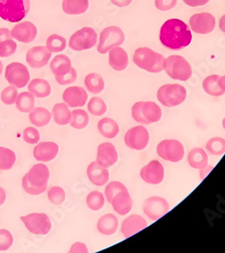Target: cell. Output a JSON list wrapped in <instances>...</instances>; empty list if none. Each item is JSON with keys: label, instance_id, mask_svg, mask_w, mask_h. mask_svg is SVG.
<instances>
[{"label": "cell", "instance_id": "cell-20", "mask_svg": "<svg viewBox=\"0 0 225 253\" xmlns=\"http://www.w3.org/2000/svg\"><path fill=\"white\" fill-rule=\"evenodd\" d=\"M117 160V151L111 142H104L97 147V162L103 167H111Z\"/></svg>", "mask_w": 225, "mask_h": 253}, {"label": "cell", "instance_id": "cell-34", "mask_svg": "<svg viewBox=\"0 0 225 253\" xmlns=\"http://www.w3.org/2000/svg\"><path fill=\"white\" fill-rule=\"evenodd\" d=\"M85 86L92 94H99L105 88V81L101 75L97 73H90L85 78Z\"/></svg>", "mask_w": 225, "mask_h": 253}, {"label": "cell", "instance_id": "cell-40", "mask_svg": "<svg viewBox=\"0 0 225 253\" xmlns=\"http://www.w3.org/2000/svg\"><path fill=\"white\" fill-rule=\"evenodd\" d=\"M66 45V39L59 35H51L46 41V47L51 52L64 51Z\"/></svg>", "mask_w": 225, "mask_h": 253}, {"label": "cell", "instance_id": "cell-46", "mask_svg": "<svg viewBox=\"0 0 225 253\" xmlns=\"http://www.w3.org/2000/svg\"><path fill=\"white\" fill-rule=\"evenodd\" d=\"M16 42L11 40L3 41L0 42V57L2 58H5V57H9V56L13 55L16 51Z\"/></svg>", "mask_w": 225, "mask_h": 253}, {"label": "cell", "instance_id": "cell-47", "mask_svg": "<svg viewBox=\"0 0 225 253\" xmlns=\"http://www.w3.org/2000/svg\"><path fill=\"white\" fill-rule=\"evenodd\" d=\"M14 239L9 231L5 229L0 230V252H5L13 245Z\"/></svg>", "mask_w": 225, "mask_h": 253}, {"label": "cell", "instance_id": "cell-3", "mask_svg": "<svg viewBox=\"0 0 225 253\" xmlns=\"http://www.w3.org/2000/svg\"><path fill=\"white\" fill-rule=\"evenodd\" d=\"M163 55L147 47H141L134 51L133 62L140 69L150 73H159L164 71Z\"/></svg>", "mask_w": 225, "mask_h": 253}, {"label": "cell", "instance_id": "cell-43", "mask_svg": "<svg viewBox=\"0 0 225 253\" xmlns=\"http://www.w3.org/2000/svg\"><path fill=\"white\" fill-rule=\"evenodd\" d=\"M128 190L127 187L123 185V183L119 182V181H112L109 183L106 190H105V195L106 198L108 200V202H112V198L117 194V193L121 192V191H126Z\"/></svg>", "mask_w": 225, "mask_h": 253}, {"label": "cell", "instance_id": "cell-41", "mask_svg": "<svg viewBox=\"0 0 225 253\" xmlns=\"http://www.w3.org/2000/svg\"><path fill=\"white\" fill-rule=\"evenodd\" d=\"M87 109L94 116L100 117L107 112L108 107H107V105H106V103L103 100L102 98L95 96V97H92L90 99V101L88 102Z\"/></svg>", "mask_w": 225, "mask_h": 253}, {"label": "cell", "instance_id": "cell-7", "mask_svg": "<svg viewBox=\"0 0 225 253\" xmlns=\"http://www.w3.org/2000/svg\"><path fill=\"white\" fill-rule=\"evenodd\" d=\"M157 98L165 107H177L186 100L187 90L179 84H166L159 87Z\"/></svg>", "mask_w": 225, "mask_h": 253}, {"label": "cell", "instance_id": "cell-58", "mask_svg": "<svg viewBox=\"0 0 225 253\" xmlns=\"http://www.w3.org/2000/svg\"><path fill=\"white\" fill-rule=\"evenodd\" d=\"M219 27H220L221 31L224 32L225 34V15L221 17L220 22H219Z\"/></svg>", "mask_w": 225, "mask_h": 253}, {"label": "cell", "instance_id": "cell-59", "mask_svg": "<svg viewBox=\"0 0 225 253\" xmlns=\"http://www.w3.org/2000/svg\"><path fill=\"white\" fill-rule=\"evenodd\" d=\"M2 71H3V63L0 61V75H1Z\"/></svg>", "mask_w": 225, "mask_h": 253}, {"label": "cell", "instance_id": "cell-50", "mask_svg": "<svg viewBox=\"0 0 225 253\" xmlns=\"http://www.w3.org/2000/svg\"><path fill=\"white\" fill-rule=\"evenodd\" d=\"M178 0H155L156 7L160 11H169L177 5Z\"/></svg>", "mask_w": 225, "mask_h": 253}, {"label": "cell", "instance_id": "cell-10", "mask_svg": "<svg viewBox=\"0 0 225 253\" xmlns=\"http://www.w3.org/2000/svg\"><path fill=\"white\" fill-rule=\"evenodd\" d=\"M157 153L164 161L179 162L184 158V146L178 140H163L157 146Z\"/></svg>", "mask_w": 225, "mask_h": 253}, {"label": "cell", "instance_id": "cell-1", "mask_svg": "<svg viewBox=\"0 0 225 253\" xmlns=\"http://www.w3.org/2000/svg\"><path fill=\"white\" fill-rule=\"evenodd\" d=\"M159 40L164 47L179 51L191 43L192 34L188 26L183 21L169 19L160 28Z\"/></svg>", "mask_w": 225, "mask_h": 253}, {"label": "cell", "instance_id": "cell-57", "mask_svg": "<svg viewBox=\"0 0 225 253\" xmlns=\"http://www.w3.org/2000/svg\"><path fill=\"white\" fill-rule=\"evenodd\" d=\"M218 84L221 87V89L225 93V76L220 77L218 80Z\"/></svg>", "mask_w": 225, "mask_h": 253}, {"label": "cell", "instance_id": "cell-11", "mask_svg": "<svg viewBox=\"0 0 225 253\" xmlns=\"http://www.w3.org/2000/svg\"><path fill=\"white\" fill-rule=\"evenodd\" d=\"M21 220L30 233L37 235H45L51 231V220L46 213H33L22 216Z\"/></svg>", "mask_w": 225, "mask_h": 253}, {"label": "cell", "instance_id": "cell-35", "mask_svg": "<svg viewBox=\"0 0 225 253\" xmlns=\"http://www.w3.org/2000/svg\"><path fill=\"white\" fill-rule=\"evenodd\" d=\"M16 108L22 113H30L35 108V96L30 92H22L17 96Z\"/></svg>", "mask_w": 225, "mask_h": 253}, {"label": "cell", "instance_id": "cell-24", "mask_svg": "<svg viewBox=\"0 0 225 253\" xmlns=\"http://www.w3.org/2000/svg\"><path fill=\"white\" fill-rule=\"evenodd\" d=\"M110 204L112 205L113 210L120 215L127 214L133 208V200L128 190L117 193Z\"/></svg>", "mask_w": 225, "mask_h": 253}, {"label": "cell", "instance_id": "cell-28", "mask_svg": "<svg viewBox=\"0 0 225 253\" xmlns=\"http://www.w3.org/2000/svg\"><path fill=\"white\" fill-rule=\"evenodd\" d=\"M88 0H63L62 10L67 15H81L88 9Z\"/></svg>", "mask_w": 225, "mask_h": 253}, {"label": "cell", "instance_id": "cell-37", "mask_svg": "<svg viewBox=\"0 0 225 253\" xmlns=\"http://www.w3.org/2000/svg\"><path fill=\"white\" fill-rule=\"evenodd\" d=\"M15 152L5 147H0V170H8L15 165Z\"/></svg>", "mask_w": 225, "mask_h": 253}, {"label": "cell", "instance_id": "cell-60", "mask_svg": "<svg viewBox=\"0 0 225 253\" xmlns=\"http://www.w3.org/2000/svg\"><path fill=\"white\" fill-rule=\"evenodd\" d=\"M223 126H224V128L225 129V118L223 120Z\"/></svg>", "mask_w": 225, "mask_h": 253}, {"label": "cell", "instance_id": "cell-45", "mask_svg": "<svg viewBox=\"0 0 225 253\" xmlns=\"http://www.w3.org/2000/svg\"><path fill=\"white\" fill-rule=\"evenodd\" d=\"M18 96L17 88L15 86H10L5 87V89L1 93V101L3 102L5 105H13L16 101V98Z\"/></svg>", "mask_w": 225, "mask_h": 253}, {"label": "cell", "instance_id": "cell-36", "mask_svg": "<svg viewBox=\"0 0 225 253\" xmlns=\"http://www.w3.org/2000/svg\"><path fill=\"white\" fill-rule=\"evenodd\" d=\"M219 78V75H211L205 78V81L203 82V88L210 96H221L225 94V92L221 89L218 84Z\"/></svg>", "mask_w": 225, "mask_h": 253}, {"label": "cell", "instance_id": "cell-18", "mask_svg": "<svg viewBox=\"0 0 225 253\" xmlns=\"http://www.w3.org/2000/svg\"><path fill=\"white\" fill-rule=\"evenodd\" d=\"M11 35L13 39H16L24 43H29L36 39L37 36V28L29 21L20 22L13 27L11 31Z\"/></svg>", "mask_w": 225, "mask_h": 253}, {"label": "cell", "instance_id": "cell-21", "mask_svg": "<svg viewBox=\"0 0 225 253\" xmlns=\"http://www.w3.org/2000/svg\"><path fill=\"white\" fill-rule=\"evenodd\" d=\"M147 225L148 223L143 216L138 214H133L123 221L121 231L125 238H130L135 233H139L144 230V228L147 227Z\"/></svg>", "mask_w": 225, "mask_h": 253}, {"label": "cell", "instance_id": "cell-13", "mask_svg": "<svg viewBox=\"0 0 225 253\" xmlns=\"http://www.w3.org/2000/svg\"><path fill=\"white\" fill-rule=\"evenodd\" d=\"M149 141L150 134L148 130L142 126L129 129L124 135V142L126 146L132 150L143 151L148 146Z\"/></svg>", "mask_w": 225, "mask_h": 253}, {"label": "cell", "instance_id": "cell-27", "mask_svg": "<svg viewBox=\"0 0 225 253\" xmlns=\"http://www.w3.org/2000/svg\"><path fill=\"white\" fill-rule=\"evenodd\" d=\"M118 219L114 214L108 213L99 218L97 230L104 235H112L117 231Z\"/></svg>", "mask_w": 225, "mask_h": 253}, {"label": "cell", "instance_id": "cell-49", "mask_svg": "<svg viewBox=\"0 0 225 253\" xmlns=\"http://www.w3.org/2000/svg\"><path fill=\"white\" fill-rule=\"evenodd\" d=\"M56 81L60 84V85H69L72 84L73 82H75L77 80V71L72 68L71 71L69 73H67L66 75L63 76H57L55 77Z\"/></svg>", "mask_w": 225, "mask_h": 253}, {"label": "cell", "instance_id": "cell-31", "mask_svg": "<svg viewBox=\"0 0 225 253\" xmlns=\"http://www.w3.org/2000/svg\"><path fill=\"white\" fill-rule=\"evenodd\" d=\"M52 114L46 108L36 107L29 114V119L34 126L37 127H43L47 126L51 121Z\"/></svg>", "mask_w": 225, "mask_h": 253}, {"label": "cell", "instance_id": "cell-33", "mask_svg": "<svg viewBox=\"0 0 225 253\" xmlns=\"http://www.w3.org/2000/svg\"><path fill=\"white\" fill-rule=\"evenodd\" d=\"M188 163L195 169H200L208 165V155L202 148H194L188 154Z\"/></svg>", "mask_w": 225, "mask_h": 253}, {"label": "cell", "instance_id": "cell-39", "mask_svg": "<svg viewBox=\"0 0 225 253\" xmlns=\"http://www.w3.org/2000/svg\"><path fill=\"white\" fill-rule=\"evenodd\" d=\"M206 150L215 156H221L225 153V139L214 137L206 143Z\"/></svg>", "mask_w": 225, "mask_h": 253}, {"label": "cell", "instance_id": "cell-6", "mask_svg": "<svg viewBox=\"0 0 225 253\" xmlns=\"http://www.w3.org/2000/svg\"><path fill=\"white\" fill-rule=\"evenodd\" d=\"M164 71L171 79L187 81L192 76V68L189 62L180 55H170L165 59Z\"/></svg>", "mask_w": 225, "mask_h": 253}, {"label": "cell", "instance_id": "cell-22", "mask_svg": "<svg viewBox=\"0 0 225 253\" xmlns=\"http://www.w3.org/2000/svg\"><path fill=\"white\" fill-rule=\"evenodd\" d=\"M58 152L59 146L55 142H42L35 147L34 156L39 162H48L55 159Z\"/></svg>", "mask_w": 225, "mask_h": 253}, {"label": "cell", "instance_id": "cell-14", "mask_svg": "<svg viewBox=\"0 0 225 253\" xmlns=\"http://www.w3.org/2000/svg\"><path fill=\"white\" fill-rule=\"evenodd\" d=\"M169 211V204L165 198L151 197L144 201V213L152 221L159 220Z\"/></svg>", "mask_w": 225, "mask_h": 253}, {"label": "cell", "instance_id": "cell-8", "mask_svg": "<svg viewBox=\"0 0 225 253\" xmlns=\"http://www.w3.org/2000/svg\"><path fill=\"white\" fill-rule=\"evenodd\" d=\"M125 39L124 33L118 26H108L101 32L97 51L101 54H106L114 47L123 44Z\"/></svg>", "mask_w": 225, "mask_h": 253}, {"label": "cell", "instance_id": "cell-4", "mask_svg": "<svg viewBox=\"0 0 225 253\" xmlns=\"http://www.w3.org/2000/svg\"><path fill=\"white\" fill-rule=\"evenodd\" d=\"M30 10V0H0V18L9 23H18Z\"/></svg>", "mask_w": 225, "mask_h": 253}, {"label": "cell", "instance_id": "cell-38", "mask_svg": "<svg viewBox=\"0 0 225 253\" xmlns=\"http://www.w3.org/2000/svg\"><path fill=\"white\" fill-rule=\"evenodd\" d=\"M89 123V117L87 112L82 109H75L72 112L71 126L75 129H83L87 126Z\"/></svg>", "mask_w": 225, "mask_h": 253}, {"label": "cell", "instance_id": "cell-17", "mask_svg": "<svg viewBox=\"0 0 225 253\" xmlns=\"http://www.w3.org/2000/svg\"><path fill=\"white\" fill-rule=\"evenodd\" d=\"M51 57V52L46 46H36L27 51L26 61L32 68L40 69L48 64Z\"/></svg>", "mask_w": 225, "mask_h": 253}, {"label": "cell", "instance_id": "cell-29", "mask_svg": "<svg viewBox=\"0 0 225 253\" xmlns=\"http://www.w3.org/2000/svg\"><path fill=\"white\" fill-rule=\"evenodd\" d=\"M28 91L39 98L50 96L51 92V85L48 81L41 79H35L29 83Z\"/></svg>", "mask_w": 225, "mask_h": 253}, {"label": "cell", "instance_id": "cell-5", "mask_svg": "<svg viewBox=\"0 0 225 253\" xmlns=\"http://www.w3.org/2000/svg\"><path fill=\"white\" fill-rule=\"evenodd\" d=\"M162 112L160 107L152 101H140L132 107V117L143 125H150L160 120Z\"/></svg>", "mask_w": 225, "mask_h": 253}, {"label": "cell", "instance_id": "cell-9", "mask_svg": "<svg viewBox=\"0 0 225 253\" xmlns=\"http://www.w3.org/2000/svg\"><path fill=\"white\" fill-rule=\"evenodd\" d=\"M97 42L96 31L91 27H83L71 36L69 46L73 51H81L91 49Z\"/></svg>", "mask_w": 225, "mask_h": 253}, {"label": "cell", "instance_id": "cell-48", "mask_svg": "<svg viewBox=\"0 0 225 253\" xmlns=\"http://www.w3.org/2000/svg\"><path fill=\"white\" fill-rule=\"evenodd\" d=\"M23 138L29 144H36L40 141V133L34 127H27L23 132Z\"/></svg>", "mask_w": 225, "mask_h": 253}, {"label": "cell", "instance_id": "cell-32", "mask_svg": "<svg viewBox=\"0 0 225 253\" xmlns=\"http://www.w3.org/2000/svg\"><path fill=\"white\" fill-rule=\"evenodd\" d=\"M52 116L57 125L66 126L71 122L72 112L65 103H58L52 108Z\"/></svg>", "mask_w": 225, "mask_h": 253}, {"label": "cell", "instance_id": "cell-42", "mask_svg": "<svg viewBox=\"0 0 225 253\" xmlns=\"http://www.w3.org/2000/svg\"><path fill=\"white\" fill-rule=\"evenodd\" d=\"M87 205L89 209L92 211H98L105 205V197L99 191H93L89 193L87 197Z\"/></svg>", "mask_w": 225, "mask_h": 253}, {"label": "cell", "instance_id": "cell-55", "mask_svg": "<svg viewBox=\"0 0 225 253\" xmlns=\"http://www.w3.org/2000/svg\"><path fill=\"white\" fill-rule=\"evenodd\" d=\"M133 0H111L112 4L119 7H125L132 3Z\"/></svg>", "mask_w": 225, "mask_h": 253}, {"label": "cell", "instance_id": "cell-16", "mask_svg": "<svg viewBox=\"0 0 225 253\" xmlns=\"http://www.w3.org/2000/svg\"><path fill=\"white\" fill-rule=\"evenodd\" d=\"M164 174L163 165L159 161H151L141 169L140 176L144 182L158 185L162 182Z\"/></svg>", "mask_w": 225, "mask_h": 253}, {"label": "cell", "instance_id": "cell-51", "mask_svg": "<svg viewBox=\"0 0 225 253\" xmlns=\"http://www.w3.org/2000/svg\"><path fill=\"white\" fill-rule=\"evenodd\" d=\"M70 253H88L87 246L82 243H74Z\"/></svg>", "mask_w": 225, "mask_h": 253}, {"label": "cell", "instance_id": "cell-23", "mask_svg": "<svg viewBox=\"0 0 225 253\" xmlns=\"http://www.w3.org/2000/svg\"><path fill=\"white\" fill-rule=\"evenodd\" d=\"M87 177L90 182L97 187L105 186L109 180V171L107 168L103 167L99 163L93 162L87 167Z\"/></svg>", "mask_w": 225, "mask_h": 253}, {"label": "cell", "instance_id": "cell-54", "mask_svg": "<svg viewBox=\"0 0 225 253\" xmlns=\"http://www.w3.org/2000/svg\"><path fill=\"white\" fill-rule=\"evenodd\" d=\"M213 169L214 167L212 165H206L205 167L200 169V178L204 180L207 177V175L213 170Z\"/></svg>", "mask_w": 225, "mask_h": 253}, {"label": "cell", "instance_id": "cell-12", "mask_svg": "<svg viewBox=\"0 0 225 253\" xmlns=\"http://www.w3.org/2000/svg\"><path fill=\"white\" fill-rule=\"evenodd\" d=\"M5 78L10 86L22 88L28 84L30 73L24 64L20 62H12L5 69Z\"/></svg>", "mask_w": 225, "mask_h": 253}, {"label": "cell", "instance_id": "cell-26", "mask_svg": "<svg viewBox=\"0 0 225 253\" xmlns=\"http://www.w3.org/2000/svg\"><path fill=\"white\" fill-rule=\"evenodd\" d=\"M50 68L54 76H63L72 70V61L68 56L60 54L52 59Z\"/></svg>", "mask_w": 225, "mask_h": 253}, {"label": "cell", "instance_id": "cell-2", "mask_svg": "<svg viewBox=\"0 0 225 253\" xmlns=\"http://www.w3.org/2000/svg\"><path fill=\"white\" fill-rule=\"evenodd\" d=\"M49 178L50 171L48 167L43 163H38L34 165L23 177V188L29 195L38 196L46 190Z\"/></svg>", "mask_w": 225, "mask_h": 253}, {"label": "cell", "instance_id": "cell-25", "mask_svg": "<svg viewBox=\"0 0 225 253\" xmlns=\"http://www.w3.org/2000/svg\"><path fill=\"white\" fill-rule=\"evenodd\" d=\"M128 54L121 47H114L109 51V64L114 71H122L128 66Z\"/></svg>", "mask_w": 225, "mask_h": 253}, {"label": "cell", "instance_id": "cell-44", "mask_svg": "<svg viewBox=\"0 0 225 253\" xmlns=\"http://www.w3.org/2000/svg\"><path fill=\"white\" fill-rule=\"evenodd\" d=\"M48 198L54 205H62L66 198V193L61 187H51L48 190Z\"/></svg>", "mask_w": 225, "mask_h": 253}, {"label": "cell", "instance_id": "cell-52", "mask_svg": "<svg viewBox=\"0 0 225 253\" xmlns=\"http://www.w3.org/2000/svg\"><path fill=\"white\" fill-rule=\"evenodd\" d=\"M183 1L186 5L196 7V6L206 5L210 0H183Z\"/></svg>", "mask_w": 225, "mask_h": 253}, {"label": "cell", "instance_id": "cell-30", "mask_svg": "<svg viewBox=\"0 0 225 253\" xmlns=\"http://www.w3.org/2000/svg\"><path fill=\"white\" fill-rule=\"evenodd\" d=\"M97 129L99 133L108 139H112L116 136L119 132V126L117 123L111 118H103L98 122Z\"/></svg>", "mask_w": 225, "mask_h": 253}, {"label": "cell", "instance_id": "cell-15", "mask_svg": "<svg viewBox=\"0 0 225 253\" xmlns=\"http://www.w3.org/2000/svg\"><path fill=\"white\" fill-rule=\"evenodd\" d=\"M189 26L195 34L208 35L215 30V16L210 13L194 14L190 17Z\"/></svg>", "mask_w": 225, "mask_h": 253}, {"label": "cell", "instance_id": "cell-19", "mask_svg": "<svg viewBox=\"0 0 225 253\" xmlns=\"http://www.w3.org/2000/svg\"><path fill=\"white\" fill-rule=\"evenodd\" d=\"M62 98L68 107L77 108L85 106L87 100V94L81 86H70L63 92Z\"/></svg>", "mask_w": 225, "mask_h": 253}, {"label": "cell", "instance_id": "cell-56", "mask_svg": "<svg viewBox=\"0 0 225 253\" xmlns=\"http://www.w3.org/2000/svg\"><path fill=\"white\" fill-rule=\"evenodd\" d=\"M5 198H6L5 191L2 187H0V206H2L5 203Z\"/></svg>", "mask_w": 225, "mask_h": 253}, {"label": "cell", "instance_id": "cell-53", "mask_svg": "<svg viewBox=\"0 0 225 253\" xmlns=\"http://www.w3.org/2000/svg\"><path fill=\"white\" fill-rule=\"evenodd\" d=\"M13 39L11 31L7 28H0V42L5 40H11Z\"/></svg>", "mask_w": 225, "mask_h": 253}]
</instances>
